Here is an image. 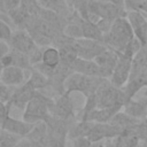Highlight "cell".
Returning a JSON list of instances; mask_svg holds the SVG:
<instances>
[{"label": "cell", "mask_w": 147, "mask_h": 147, "mask_svg": "<svg viewBox=\"0 0 147 147\" xmlns=\"http://www.w3.org/2000/svg\"><path fill=\"white\" fill-rule=\"evenodd\" d=\"M53 106H54V99L47 96L41 91H38L36 96L25 107L23 113V119L32 124L47 122L52 116Z\"/></svg>", "instance_id": "7a4b0ae2"}, {"label": "cell", "mask_w": 147, "mask_h": 147, "mask_svg": "<svg viewBox=\"0 0 147 147\" xmlns=\"http://www.w3.org/2000/svg\"><path fill=\"white\" fill-rule=\"evenodd\" d=\"M139 11H141L142 14H147V1H145V2H144L141 6H140Z\"/></svg>", "instance_id": "b9f144b4"}, {"label": "cell", "mask_w": 147, "mask_h": 147, "mask_svg": "<svg viewBox=\"0 0 147 147\" xmlns=\"http://www.w3.org/2000/svg\"><path fill=\"white\" fill-rule=\"evenodd\" d=\"M26 80L32 85V87L36 91H42L46 87H49V82H48L47 77L34 68L30 71V76Z\"/></svg>", "instance_id": "d4e9b609"}, {"label": "cell", "mask_w": 147, "mask_h": 147, "mask_svg": "<svg viewBox=\"0 0 147 147\" xmlns=\"http://www.w3.org/2000/svg\"><path fill=\"white\" fill-rule=\"evenodd\" d=\"M25 70L18 68V67H8V68H3L1 69V83L6 84L8 86H13V87H18L22 84H24L25 80Z\"/></svg>", "instance_id": "2e32d148"}, {"label": "cell", "mask_w": 147, "mask_h": 147, "mask_svg": "<svg viewBox=\"0 0 147 147\" xmlns=\"http://www.w3.org/2000/svg\"><path fill=\"white\" fill-rule=\"evenodd\" d=\"M13 107L11 102H7V103H0V122L1 124L10 116V109Z\"/></svg>", "instance_id": "d590c367"}, {"label": "cell", "mask_w": 147, "mask_h": 147, "mask_svg": "<svg viewBox=\"0 0 147 147\" xmlns=\"http://www.w3.org/2000/svg\"><path fill=\"white\" fill-rule=\"evenodd\" d=\"M10 51H11V47H10L9 42L3 41V40H0V57L9 54Z\"/></svg>", "instance_id": "f35d334b"}, {"label": "cell", "mask_w": 147, "mask_h": 147, "mask_svg": "<svg viewBox=\"0 0 147 147\" xmlns=\"http://www.w3.org/2000/svg\"><path fill=\"white\" fill-rule=\"evenodd\" d=\"M82 28H83V36L85 39H92V40H98V41L103 42L105 33L101 31V29L98 26V24H95L91 21L83 20Z\"/></svg>", "instance_id": "603a6c76"}, {"label": "cell", "mask_w": 147, "mask_h": 147, "mask_svg": "<svg viewBox=\"0 0 147 147\" xmlns=\"http://www.w3.org/2000/svg\"><path fill=\"white\" fill-rule=\"evenodd\" d=\"M17 147H46V146L42 145V144H40V142H38V141H34V140H32V139L23 138V139L18 142Z\"/></svg>", "instance_id": "74e56055"}, {"label": "cell", "mask_w": 147, "mask_h": 147, "mask_svg": "<svg viewBox=\"0 0 147 147\" xmlns=\"http://www.w3.org/2000/svg\"><path fill=\"white\" fill-rule=\"evenodd\" d=\"M132 56L126 55L124 53H118V63L114 70L113 76L109 79L115 87L123 88L129 82L132 69Z\"/></svg>", "instance_id": "5b68a950"}, {"label": "cell", "mask_w": 147, "mask_h": 147, "mask_svg": "<svg viewBox=\"0 0 147 147\" xmlns=\"http://www.w3.org/2000/svg\"><path fill=\"white\" fill-rule=\"evenodd\" d=\"M10 54L13 56L14 67H18V68H21V69H23L25 71H29V72L33 69V65L30 62L29 55H26L24 53H21L18 51H15V49H11Z\"/></svg>", "instance_id": "4316f807"}, {"label": "cell", "mask_w": 147, "mask_h": 147, "mask_svg": "<svg viewBox=\"0 0 147 147\" xmlns=\"http://www.w3.org/2000/svg\"><path fill=\"white\" fill-rule=\"evenodd\" d=\"M46 47H41V46H37L30 54H29V59L31 64L34 67L36 64H39L42 62V56H44V52H45Z\"/></svg>", "instance_id": "1f68e13d"}, {"label": "cell", "mask_w": 147, "mask_h": 147, "mask_svg": "<svg viewBox=\"0 0 147 147\" xmlns=\"http://www.w3.org/2000/svg\"><path fill=\"white\" fill-rule=\"evenodd\" d=\"M94 1H98V2H110V0H94Z\"/></svg>", "instance_id": "ee69618b"}, {"label": "cell", "mask_w": 147, "mask_h": 147, "mask_svg": "<svg viewBox=\"0 0 147 147\" xmlns=\"http://www.w3.org/2000/svg\"><path fill=\"white\" fill-rule=\"evenodd\" d=\"M94 61L100 67L102 78L110 79V77L113 76L114 70L118 63V53L108 48L102 54H100Z\"/></svg>", "instance_id": "30bf717a"}, {"label": "cell", "mask_w": 147, "mask_h": 147, "mask_svg": "<svg viewBox=\"0 0 147 147\" xmlns=\"http://www.w3.org/2000/svg\"><path fill=\"white\" fill-rule=\"evenodd\" d=\"M139 122H140L139 119H136V118L129 116V115H127L126 113H124L123 110H121L119 113H117V114L111 118V121H110L109 123H110L111 125H114L115 127H117L121 132H123V131H125V130H127V129L134 126V125L138 124Z\"/></svg>", "instance_id": "7402d4cb"}, {"label": "cell", "mask_w": 147, "mask_h": 147, "mask_svg": "<svg viewBox=\"0 0 147 147\" xmlns=\"http://www.w3.org/2000/svg\"><path fill=\"white\" fill-rule=\"evenodd\" d=\"M23 138L9 133L5 130H1L0 132V147H17L18 142L22 140Z\"/></svg>", "instance_id": "83f0119b"}, {"label": "cell", "mask_w": 147, "mask_h": 147, "mask_svg": "<svg viewBox=\"0 0 147 147\" xmlns=\"http://www.w3.org/2000/svg\"><path fill=\"white\" fill-rule=\"evenodd\" d=\"M146 88H147V86H146Z\"/></svg>", "instance_id": "bcb514c9"}, {"label": "cell", "mask_w": 147, "mask_h": 147, "mask_svg": "<svg viewBox=\"0 0 147 147\" xmlns=\"http://www.w3.org/2000/svg\"><path fill=\"white\" fill-rule=\"evenodd\" d=\"M14 31L15 30L10 25H8L5 22L0 21V40H3V41L9 42L10 39H11V37H13Z\"/></svg>", "instance_id": "836d02e7"}, {"label": "cell", "mask_w": 147, "mask_h": 147, "mask_svg": "<svg viewBox=\"0 0 147 147\" xmlns=\"http://www.w3.org/2000/svg\"><path fill=\"white\" fill-rule=\"evenodd\" d=\"M134 38L133 30L126 17L117 18L110 30L103 36V44L117 53H122L129 42Z\"/></svg>", "instance_id": "6da1fadb"}, {"label": "cell", "mask_w": 147, "mask_h": 147, "mask_svg": "<svg viewBox=\"0 0 147 147\" xmlns=\"http://www.w3.org/2000/svg\"><path fill=\"white\" fill-rule=\"evenodd\" d=\"M52 116L67 121L76 119V109H75L74 100L71 98V93L64 92L63 94L57 95V98L54 99Z\"/></svg>", "instance_id": "8992f818"}, {"label": "cell", "mask_w": 147, "mask_h": 147, "mask_svg": "<svg viewBox=\"0 0 147 147\" xmlns=\"http://www.w3.org/2000/svg\"><path fill=\"white\" fill-rule=\"evenodd\" d=\"M119 138H121L123 147H139L140 139L136 134H133L130 130L123 131L119 134Z\"/></svg>", "instance_id": "f1b7e54d"}, {"label": "cell", "mask_w": 147, "mask_h": 147, "mask_svg": "<svg viewBox=\"0 0 147 147\" xmlns=\"http://www.w3.org/2000/svg\"><path fill=\"white\" fill-rule=\"evenodd\" d=\"M22 5V0H0V13L8 14L17 9Z\"/></svg>", "instance_id": "4dcf8cb0"}, {"label": "cell", "mask_w": 147, "mask_h": 147, "mask_svg": "<svg viewBox=\"0 0 147 147\" xmlns=\"http://www.w3.org/2000/svg\"><path fill=\"white\" fill-rule=\"evenodd\" d=\"M126 18L131 24L134 37L142 46L147 45V18L144 14L141 11H127Z\"/></svg>", "instance_id": "9c48e42d"}, {"label": "cell", "mask_w": 147, "mask_h": 147, "mask_svg": "<svg viewBox=\"0 0 147 147\" xmlns=\"http://www.w3.org/2000/svg\"><path fill=\"white\" fill-rule=\"evenodd\" d=\"M146 67H147V45L142 46L139 49V52L134 55V57L132 60V69H131L130 77L137 75Z\"/></svg>", "instance_id": "cb8c5ba5"}, {"label": "cell", "mask_w": 147, "mask_h": 147, "mask_svg": "<svg viewBox=\"0 0 147 147\" xmlns=\"http://www.w3.org/2000/svg\"><path fill=\"white\" fill-rule=\"evenodd\" d=\"M36 124L28 123L24 119H16L13 117H8L2 124H1V130H5L9 133L16 134L21 138H25L30 134V132L33 130Z\"/></svg>", "instance_id": "4fadbf2b"}, {"label": "cell", "mask_w": 147, "mask_h": 147, "mask_svg": "<svg viewBox=\"0 0 147 147\" xmlns=\"http://www.w3.org/2000/svg\"><path fill=\"white\" fill-rule=\"evenodd\" d=\"M16 87L13 86H8L6 84H0V103H7L10 102L13 94L15 92Z\"/></svg>", "instance_id": "f546056e"}, {"label": "cell", "mask_w": 147, "mask_h": 147, "mask_svg": "<svg viewBox=\"0 0 147 147\" xmlns=\"http://www.w3.org/2000/svg\"><path fill=\"white\" fill-rule=\"evenodd\" d=\"M38 91H36L32 85L26 80L24 84H22L21 86L15 88V92L13 94V98L10 100V102L13 103L14 107H17L20 109H25V107L28 106V103L36 96Z\"/></svg>", "instance_id": "7c38bea8"}, {"label": "cell", "mask_w": 147, "mask_h": 147, "mask_svg": "<svg viewBox=\"0 0 147 147\" xmlns=\"http://www.w3.org/2000/svg\"><path fill=\"white\" fill-rule=\"evenodd\" d=\"M110 2H113V3L117 5V6H122V7H124V2H125V0H110Z\"/></svg>", "instance_id": "7bdbcfd3"}, {"label": "cell", "mask_w": 147, "mask_h": 147, "mask_svg": "<svg viewBox=\"0 0 147 147\" xmlns=\"http://www.w3.org/2000/svg\"><path fill=\"white\" fill-rule=\"evenodd\" d=\"M8 15L11 18V21L17 30H25L26 25L29 24L31 17H32V15L30 14V11L28 10V8L24 5H21L17 9L11 10L10 13H8Z\"/></svg>", "instance_id": "d6986e66"}, {"label": "cell", "mask_w": 147, "mask_h": 147, "mask_svg": "<svg viewBox=\"0 0 147 147\" xmlns=\"http://www.w3.org/2000/svg\"><path fill=\"white\" fill-rule=\"evenodd\" d=\"M125 7L117 6L113 2H98L91 0L88 6V21L98 24L99 21H106L113 24L117 18L126 17Z\"/></svg>", "instance_id": "3957f363"}, {"label": "cell", "mask_w": 147, "mask_h": 147, "mask_svg": "<svg viewBox=\"0 0 147 147\" xmlns=\"http://www.w3.org/2000/svg\"><path fill=\"white\" fill-rule=\"evenodd\" d=\"M121 133L122 132L110 123H94V126L87 138L92 142L106 141L118 137Z\"/></svg>", "instance_id": "8fae6325"}, {"label": "cell", "mask_w": 147, "mask_h": 147, "mask_svg": "<svg viewBox=\"0 0 147 147\" xmlns=\"http://www.w3.org/2000/svg\"><path fill=\"white\" fill-rule=\"evenodd\" d=\"M123 111L139 121L147 118V94L139 96L138 99H130L124 105Z\"/></svg>", "instance_id": "5bb4252c"}, {"label": "cell", "mask_w": 147, "mask_h": 147, "mask_svg": "<svg viewBox=\"0 0 147 147\" xmlns=\"http://www.w3.org/2000/svg\"><path fill=\"white\" fill-rule=\"evenodd\" d=\"M121 110L122 109H118V108H101V109L98 108L92 113H90L85 118V121L93 122V123H109L111 118Z\"/></svg>", "instance_id": "ffe728a7"}, {"label": "cell", "mask_w": 147, "mask_h": 147, "mask_svg": "<svg viewBox=\"0 0 147 147\" xmlns=\"http://www.w3.org/2000/svg\"><path fill=\"white\" fill-rule=\"evenodd\" d=\"M106 141H96V142H92L91 147H105Z\"/></svg>", "instance_id": "60d3db41"}, {"label": "cell", "mask_w": 147, "mask_h": 147, "mask_svg": "<svg viewBox=\"0 0 147 147\" xmlns=\"http://www.w3.org/2000/svg\"><path fill=\"white\" fill-rule=\"evenodd\" d=\"M147 86V67L142 69L137 75L130 77L126 85L123 87V91L127 98V100L136 98L137 93L142 88Z\"/></svg>", "instance_id": "9a60e30c"}, {"label": "cell", "mask_w": 147, "mask_h": 147, "mask_svg": "<svg viewBox=\"0 0 147 147\" xmlns=\"http://www.w3.org/2000/svg\"><path fill=\"white\" fill-rule=\"evenodd\" d=\"M71 67H72V71L76 74H82L85 76H93V77H101L102 78L100 67L96 64L95 61L78 57L72 63Z\"/></svg>", "instance_id": "e0dca14e"}, {"label": "cell", "mask_w": 147, "mask_h": 147, "mask_svg": "<svg viewBox=\"0 0 147 147\" xmlns=\"http://www.w3.org/2000/svg\"><path fill=\"white\" fill-rule=\"evenodd\" d=\"M105 79L106 78L85 76L82 74L74 72L65 82V92H79L84 94L85 98H88L98 92Z\"/></svg>", "instance_id": "277c9868"}, {"label": "cell", "mask_w": 147, "mask_h": 147, "mask_svg": "<svg viewBox=\"0 0 147 147\" xmlns=\"http://www.w3.org/2000/svg\"><path fill=\"white\" fill-rule=\"evenodd\" d=\"M94 126L93 122H88V121H76L68 134V139L74 140L77 138H83V137H88V134L91 133L92 129Z\"/></svg>", "instance_id": "44dd1931"}, {"label": "cell", "mask_w": 147, "mask_h": 147, "mask_svg": "<svg viewBox=\"0 0 147 147\" xmlns=\"http://www.w3.org/2000/svg\"><path fill=\"white\" fill-rule=\"evenodd\" d=\"M37 1L40 5V7H42L45 9L53 10L67 18L70 16V14L74 10V9H71V7L69 6L67 0H37Z\"/></svg>", "instance_id": "ac0fdd59"}, {"label": "cell", "mask_w": 147, "mask_h": 147, "mask_svg": "<svg viewBox=\"0 0 147 147\" xmlns=\"http://www.w3.org/2000/svg\"><path fill=\"white\" fill-rule=\"evenodd\" d=\"M9 45L11 49L18 51L26 55H29L38 46L32 39V37L29 34V32L25 30H15L9 41Z\"/></svg>", "instance_id": "ba28073f"}, {"label": "cell", "mask_w": 147, "mask_h": 147, "mask_svg": "<svg viewBox=\"0 0 147 147\" xmlns=\"http://www.w3.org/2000/svg\"><path fill=\"white\" fill-rule=\"evenodd\" d=\"M45 65L49 68H56L61 63V57H60V52L56 47L54 46H48L45 48L44 56H42V62Z\"/></svg>", "instance_id": "484cf974"}, {"label": "cell", "mask_w": 147, "mask_h": 147, "mask_svg": "<svg viewBox=\"0 0 147 147\" xmlns=\"http://www.w3.org/2000/svg\"><path fill=\"white\" fill-rule=\"evenodd\" d=\"M105 147H123L119 136L116 137V138H114V139L106 140V145H105Z\"/></svg>", "instance_id": "ab89813d"}, {"label": "cell", "mask_w": 147, "mask_h": 147, "mask_svg": "<svg viewBox=\"0 0 147 147\" xmlns=\"http://www.w3.org/2000/svg\"><path fill=\"white\" fill-rule=\"evenodd\" d=\"M67 137H59V136H51L48 134L46 147H65L67 145Z\"/></svg>", "instance_id": "d6a6232c"}, {"label": "cell", "mask_w": 147, "mask_h": 147, "mask_svg": "<svg viewBox=\"0 0 147 147\" xmlns=\"http://www.w3.org/2000/svg\"><path fill=\"white\" fill-rule=\"evenodd\" d=\"M77 48H78L79 57L92 61H94L100 54H102L105 51L108 49V47L102 41L85 39V38L77 40Z\"/></svg>", "instance_id": "52a82bcc"}, {"label": "cell", "mask_w": 147, "mask_h": 147, "mask_svg": "<svg viewBox=\"0 0 147 147\" xmlns=\"http://www.w3.org/2000/svg\"><path fill=\"white\" fill-rule=\"evenodd\" d=\"M71 145L72 147H91L92 141L87 137H83V138H77L71 140Z\"/></svg>", "instance_id": "8d00e7d4"}, {"label": "cell", "mask_w": 147, "mask_h": 147, "mask_svg": "<svg viewBox=\"0 0 147 147\" xmlns=\"http://www.w3.org/2000/svg\"><path fill=\"white\" fill-rule=\"evenodd\" d=\"M147 0H125L124 7L126 11H139L140 6Z\"/></svg>", "instance_id": "e575fe53"}, {"label": "cell", "mask_w": 147, "mask_h": 147, "mask_svg": "<svg viewBox=\"0 0 147 147\" xmlns=\"http://www.w3.org/2000/svg\"><path fill=\"white\" fill-rule=\"evenodd\" d=\"M142 147H147V145H145V144H144V146H142Z\"/></svg>", "instance_id": "f6af8a7d"}]
</instances>
